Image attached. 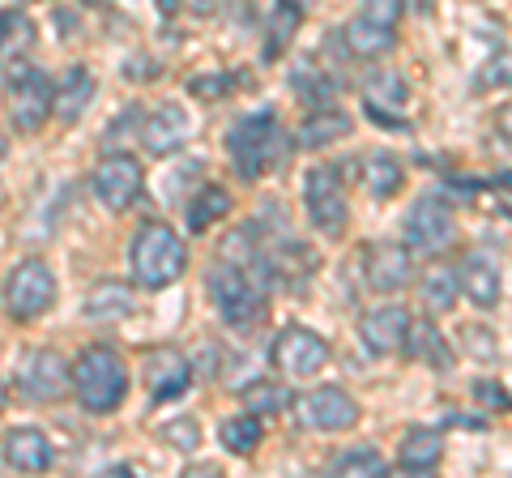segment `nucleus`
<instances>
[{
  "label": "nucleus",
  "instance_id": "obj_30",
  "mask_svg": "<svg viewBox=\"0 0 512 478\" xmlns=\"http://www.w3.org/2000/svg\"><path fill=\"white\" fill-rule=\"evenodd\" d=\"M30 43H35V22L22 9L0 13V60H18L22 52H30Z\"/></svg>",
  "mask_w": 512,
  "mask_h": 478
},
{
  "label": "nucleus",
  "instance_id": "obj_13",
  "mask_svg": "<svg viewBox=\"0 0 512 478\" xmlns=\"http://www.w3.org/2000/svg\"><path fill=\"white\" fill-rule=\"evenodd\" d=\"M18 389L30 402H56V397L73 389V368L56 350H30L18 368Z\"/></svg>",
  "mask_w": 512,
  "mask_h": 478
},
{
  "label": "nucleus",
  "instance_id": "obj_36",
  "mask_svg": "<svg viewBox=\"0 0 512 478\" xmlns=\"http://www.w3.org/2000/svg\"><path fill=\"white\" fill-rule=\"evenodd\" d=\"M487 329H466V350L478 359H495V342H483Z\"/></svg>",
  "mask_w": 512,
  "mask_h": 478
},
{
  "label": "nucleus",
  "instance_id": "obj_11",
  "mask_svg": "<svg viewBox=\"0 0 512 478\" xmlns=\"http://www.w3.org/2000/svg\"><path fill=\"white\" fill-rule=\"evenodd\" d=\"M52 103H56V90L47 82L43 69H22L13 77V103H9V120L18 133H39L47 116H52Z\"/></svg>",
  "mask_w": 512,
  "mask_h": 478
},
{
  "label": "nucleus",
  "instance_id": "obj_35",
  "mask_svg": "<svg viewBox=\"0 0 512 478\" xmlns=\"http://www.w3.org/2000/svg\"><path fill=\"white\" fill-rule=\"evenodd\" d=\"M402 9H406V0H363V18H372L380 26H397Z\"/></svg>",
  "mask_w": 512,
  "mask_h": 478
},
{
  "label": "nucleus",
  "instance_id": "obj_26",
  "mask_svg": "<svg viewBox=\"0 0 512 478\" xmlns=\"http://www.w3.org/2000/svg\"><path fill=\"white\" fill-rule=\"evenodd\" d=\"M457 295H461V278H457L453 265L427 269V278H423V286H419V299H423V308H427L431 316H444L448 308L457 304Z\"/></svg>",
  "mask_w": 512,
  "mask_h": 478
},
{
  "label": "nucleus",
  "instance_id": "obj_28",
  "mask_svg": "<svg viewBox=\"0 0 512 478\" xmlns=\"http://www.w3.org/2000/svg\"><path fill=\"white\" fill-rule=\"evenodd\" d=\"M218 440H222V449L235 453V457H248L261 449V419L248 410V414H235V419H227L218 427Z\"/></svg>",
  "mask_w": 512,
  "mask_h": 478
},
{
  "label": "nucleus",
  "instance_id": "obj_25",
  "mask_svg": "<svg viewBox=\"0 0 512 478\" xmlns=\"http://www.w3.org/2000/svg\"><path fill=\"white\" fill-rule=\"evenodd\" d=\"M342 39L350 47V56H384V52H393V26H380L372 18H355V22H346L342 30Z\"/></svg>",
  "mask_w": 512,
  "mask_h": 478
},
{
  "label": "nucleus",
  "instance_id": "obj_42",
  "mask_svg": "<svg viewBox=\"0 0 512 478\" xmlns=\"http://www.w3.org/2000/svg\"><path fill=\"white\" fill-rule=\"evenodd\" d=\"M5 402H9V389H5V380H0V410H5Z\"/></svg>",
  "mask_w": 512,
  "mask_h": 478
},
{
  "label": "nucleus",
  "instance_id": "obj_16",
  "mask_svg": "<svg viewBox=\"0 0 512 478\" xmlns=\"http://www.w3.org/2000/svg\"><path fill=\"white\" fill-rule=\"evenodd\" d=\"M146 385L154 402H171L192 385V363L175 346H158L146 355Z\"/></svg>",
  "mask_w": 512,
  "mask_h": 478
},
{
  "label": "nucleus",
  "instance_id": "obj_15",
  "mask_svg": "<svg viewBox=\"0 0 512 478\" xmlns=\"http://www.w3.org/2000/svg\"><path fill=\"white\" fill-rule=\"evenodd\" d=\"M457 278H461V291L474 308L491 312L500 304V291H504V274H500V261L491 257V252H470L466 261L457 265Z\"/></svg>",
  "mask_w": 512,
  "mask_h": 478
},
{
  "label": "nucleus",
  "instance_id": "obj_20",
  "mask_svg": "<svg viewBox=\"0 0 512 478\" xmlns=\"http://www.w3.org/2000/svg\"><path fill=\"white\" fill-rule=\"evenodd\" d=\"M444 461V436L431 427H410L402 449H397V466L406 474H431Z\"/></svg>",
  "mask_w": 512,
  "mask_h": 478
},
{
  "label": "nucleus",
  "instance_id": "obj_29",
  "mask_svg": "<svg viewBox=\"0 0 512 478\" xmlns=\"http://www.w3.org/2000/svg\"><path fill=\"white\" fill-rule=\"evenodd\" d=\"M363 180H367V193L372 197H393L397 188H402L406 171L389 150H376L372 158H367V167H363Z\"/></svg>",
  "mask_w": 512,
  "mask_h": 478
},
{
  "label": "nucleus",
  "instance_id": "obj_8",
  "mask_svg": "<svg viewBox=\"0 0 512 478\" xmlns=\"http://www.w3.org/2000/svg\"><path fill=\"white\" fill-rule=\"evenodd\" d=\"M269 355H274V368L282 376L308 380V376H316L329 363V346H325V338H316L312 329L286 325L278 338H274V350H269Z\"/></svg>",
  "mask_w": 512,
  "mask_h": 478
},
{
  "label": "nucleus",
  "instance_id": "obj_17",
  "mask_svg": "<svg viewBox=\"0 0 512 478\" xmlns=\"http://www.w3.org/2000/svg\"><path fill=\"white\" fill-rule=\"evenodd\" d=\"M363 346L372 350V355H393V350H406V338H410V316L402 304H384L376 312L363 316Z\"/></svg>",
  "mask_w": 512,
  "mask_h": 478
},
{
  "label": "nucleus",
  "instance_id": "obj_19",
  "mask_svg": "<svg viewBox=\"0 0 512 478\" xmlns=\"http://www.w3.org/2000/svg\"><path fill=\"white\" fill-rule=\"evenodd\" d=\"M94 90H99V82H94V73L86 65H73L64 69V77L56 82V103L52 111L64 120V124H77L86 116V107L94 103Z\"/></svg>",
  "mask_w": 512,
  "mask_h": 478
},
{
  "label": "nucleus",
  "instance_id": "obj_37",
  "mask_svg": "<svg viewBox=\"0 0 512 478\" xmlns=\"http://www.w3.org/2000/svg\"><path fill=\"white\" fill-rule=\"evenodd\" d=\"M487 82H491V86H508V82H512V56L491 60V69H487Z\"/></svg>",
  "mask_w": 512,
  "mask_h": 478
},
{
  "label": "nucleus",
  "instance_id": "obj_6",
  "mask_svg": "<svg viewBox=\"0 0 512 478\" xmlns=\"http://www.w3.org/2000/svg\"><path fill=\"white\" fill-rule=\"evenodd\" d=\"M56 304V274L47 261L26 257L9 269L5 278V308L13 321H39V316Z\"/></svg>",
  "mask_w": 512,
  "mask_h": 478
},
{
  "label": "nucleus",
  "instance_id": "obj_34",
  "mask_svg": "<svg viewBox=\"0 0 512 478\" xmlns=\"http://www.w3.org/2000/svg\"><path fill=\"white\" fill-rule=\"evenodd\" d=\"M163 440H171L175 449L192 453V449L201 444V427H197V419H171V423L163 427Z\"/></svg>",
  "mask_w": 512,
  "mask_h": 478
},
{
  "label": "nucleus",
  "instance_id": "obj_5",
  "mask_svg": "<svg viewBox=\"0 0 512 478\" xmlns=\"http://www.w3.org/2000/svg\"><path fill=\"white\" fill-rule=\"evenodd\" d=\"M303 210L316 235L325 239H342L346 222H350V205H346V184H342V163H325L312 167L303 180Z\"/></svg>",
  "mask_w": 512,
  "mask_h": 478
},
{
  "label": "nucleus",
  "instance_id": "obj_33",
  "mask_svg": "<svg viewBox=\"0 0 512 478\" xmlns=\"http://www.w3.org/2000/svg\"><path fill=\"white\" fill-rule=\"evenodd\" d=\"M406 346L414 350V359H427V363H436V368H448V350H444L440 333L431 329V325H423L419 333H410Z\"/></svg>",
  "mask_w": 512,
  "mask_h": 478
},
{
  "label": "nucleus",
  "instance_id": "obj_7",
  "mask_svg": "<svg viewBox=\"0 0 512 478\" xmlns=\"http://www.w3.org/2000/svg\"><path fill=\"white\" fill-rule=\"evenodd\" d=\"M457 235V222H453V205H448L440 193H423L419 201L410 205L406 214V244L423 257H436L453 244Z\"/></svg>",
  "mask_w": 512,
  "mask_h": 478
},
{
  "label": "nucleus",
  "instance_id": "obj_24",
  "mask_svg": "<svg viewBox=\"0 0 512 478\" xmlns=\"http://www.w3.org/2000/svg\"><path fill=\"white\" fill-rule=\"evenodd\" d=\"M133 312V291H128L124 282H99L90 286L86 304H82V316L86 321H120V316Z\"/></svg>",
  "mask_w": 512,
  "mask_h": 478
},
{
  "label": "nucleus",
  "instance_id": "obj_21",
  "mask_svg": "<svg viewBox=\"0 0 512 478\" xmlns=\"http://www.w3.org/2000/svg\"><path fill=\"white\" fill-rule=\"evenodd\" d=\"M363 99L367 107H380V111H406L410 103V82L397 69H372L363 77Z\"/></svg>",
  "mask_w": 512,
  "mask_h": 478
},
{
  "label": "nucleus",
  "instance_id": "obj_9",
  "mask_svg": "<svg viewBox=\"0 0 512 478\" xmlns=\"http://www.w3.org/2000/svg\"><path fill=\"white\" fill-rule=\"evenodd\" d=\"M363 278L380 295L406 291V286L414 282V248L393 244V239H376V244L363 252Z\"/></svg>",
  "mask_w": 512,
  "mask_h": 478
},
{
  "label": "nucleus",
  "instance_id": "obj_1",
  "mask_svg": "<svg viewBox=\"0 0 512 478\" xmlns=\"http://www.w3.org/2000/svg\"><path fill=\"white\" fill-rule=\"evenodd\" d=\"M227 150H231V158H235V167H239L244 180H261L265 171H274L278 163H286L291 141H286L274 111H252V116L235 120V129L227 137Z\"/></svg>",
  "mask_w": 512,
  "mask_h": 478
},
{
  "label": "nucleus",
  "instance_id": "obj_39",
  "mask_svg": "<svg viewBox=\"0 0 512 478\" xmlns=\"http://www.w3.org/2000/svg\"><path fill=\"white\" fill-rule=\"evenodd\" d=\"M231 82H227V77H197V82H192L188 90L192 94H218V90H227Z\"/></svg>",
  "mask_w": 512,
  "mask_h": 478
},
{
  "label": "nucleus",
  "instance_id": "obj_27",
  "mask_svg": "<svg viewBox=\"0 0 512 478\" xmlns=\"http://www.w3.org/2000/svg\"><path fill=\"white\" fill-rule=\"evenodd\" d=\"M291 90H295L308 107H333V94H338L333 77H325L316 65H308V60H299V65L291 69Z\"/></svg>",
  "mask_w": 512,
  "mask_h": 478
},
{
  "label": "nucleus",
  "instance_id": "obj_3",
  "mask_svg": "<svg viewBox=\"0 0 512 478\" xmlns=\"http://www.w3.org/2000/svg\"><path fill=\"white\" fill-rule=\"evenodd\" d=\"M73 393H77V402H82V410L111 414L128 393L124 359L111 346H86L73 363Z\"/></svg>",
  "mask_w": 512,
  "mask_h": 478
},
{
  "label": "nucleus",
  "instance_id": "obj_2",
  "mask_svg": "<svg viewBox=\"0 0 512 478\" xmlns=\"http://www.w3.org/2000/svg\"><path fill=\"white\" fill-rule=\"evenodd\" d=\"M128 261H133L137 286H146V291H163V286H171L188 269V248H184V239L167 227V222H146V227L133 235V252H128Z\"/></svg>",
  "mask_w": 512,
  "mask_h": 478
},
{
  "label": "nucleus",
  "instance_id": "obj_31",
  "mask_svg": "<svg viewBox=\"0 0 512 478\" xmlns=\"http://www.w3.org/2000/svg\"><path fill=\"white\" fill-rule=\"evenodd\" d=\"M333 474H363V478H380L389 474V461H384L372 444H359V449H346L333 461Z\"/></svg>",
  "mask_w": 512,
  "mask_h": 478
},
{
  "label": "nucleus",
  "instance_id": "obj_4",
  "mask_svg": "<svg viewBox=\"0 0 512 478\" xmlns=\"http://www.w3.org/2000/svg\"><path fill=\"white\" fill-rule=\"evenodd\" d=\"M205 291H210L218 316L235 329H244L265 316V286H256V278L244 265H235L227 257H218L214 269L205 274Z\"/></svg>",
  "mask_w": 512,
  "mask_h": 478
},
{
  "label": "nucleus",
  "instance_id": "obj_43",
  "mask_svg": "<svg viewBox=\"0 0 512 478\" xmlns=\"http://www.w3.org/2000/svg\"><path fill=\"white\" fill-rule=\"evenodd\" d=\"M94 5H103V0H94Z\"/></svg>",
  "mask_w": 512,
  "mask_h": 478
},
{
  "label": "nucleus",
  "instance_id": "obj_40",
  "mask_svg": "<svg viewBox=\"0 0 512 478\" xmlns=\"http://www.w3.org/2000/svg\"><path fill=\"white\" fill-rule=\"evenodd\" d=\"M495 129H500V133L512 141V103H504V107H500V116H495Z\"/></svg>",
  "mask_w": 512,
  "mask_h": 478
},
{
  "label": "nucleus",
  "instance_id": "obj_14",
  "mask_svg": "<svg viewBox=\"0 0 512 478\" xmlns=\"http://www.w3.org/2000/svg\"><path fill=\"white\" fill-rule=\"evenodd\" d=\"M192 137V116L180 103H163L154 107L146 120H141V146H146L154 158L175 154Z\"/></svg>",
  "mask_w": 512,
  "mask_h": 478
},
{
  "label": "nucleus",
  "instance_id": "obj_41",
  "mask_svg": "<svg viewBox=\"0 0 512 478\" xmlns=\"http://www.w3.org/2000/svg\"><path fill=\"white\" fill-rule=\"evenodd\" d=\"M278 5H286V9H299V13H308L316 0H278Z\"/></svg>",
  "mask_w": 512,
  "mask_h": 478
},
{
  "label": "nucleus",
  "instance_id": "obj_18",
  "mask_svg": "<svg viewBox=\"0 0 512 478\" xmlns=\"http://www.w3.org/2000/svg\"><path fill=\"white\" fill-rule=\"evenodd\" d=\"M0 457H5V466L18 470V474H43L52 466V444H47V436L39 427H13L5 436V444H0Z\"/></svg>",
  "mask_w": 512,
  "mask_h": 478
},
{
  "label": "nucleus",
  "instance_id": "obj_38",
  "mask_svg": "<svg viewBox=\"0 0 512 478\" xmlns=\"http://www.w3.org/2000/svg\"><path fill=\"white\" fill-rule=\"evenodd\" d=\"M478 397L491 402V410H512V397L504 389H495V385H478Z\"/></svg>",
  "mask_w": 512,
  "mask_h": 478
},
{
  "label": "nucleus",
  "instance_id": "obj_22",
  "mask_svg": "<svg viewBox=\"0 0 512 478\" xmlns=\"http://www.w3.org/2000/svg\"><path fill=\"white\" fill-rule=\"evenodd\" d=\"M355 124H350V116L346 111H338V107H316L308 120H303V129H299V146L303 150H325V146H333V141H342Z\"/></svg>",
  "mask_w": 512,
  "mask_h": 478
},
{
  "label": "nucleus",
  "instance_id": "obj_12",
  "mask_svg": "<svg viewBox=\"0 0 512 478\" xmlns=\"http://www.w3.org/2000/svg\"><path fill=\"white\" fill-rule=\"evenodd\" d=\"M299 423L312 432H346L359 423V402L338 385H320L299 397Z\"/></svg>",
  "mask_w": 512,
  "mask_h": 478
},
{
  "label": "nucleus",
  "instance_id": "obj_23",
  "mask_svg": "<svg viewBox=\"0 0 512 478\" xmlns=\"http://www.w3.org/2000/svg\"><path fill=\"white\" fill-rule=\"evenodd\" d=\"M227 214H231V193L227 188H218V184H205L201 193H192L188 205H184V222H188L192 235L210 231L214 222H222Z\"/></svg>",
  "mask_w": 512,
  "mask_h": 478
},
{
  "label": "nucleus",
  "instance_id": "obj_10",
  "mask_svg": "<svg viewBox=\"0 0 512 478\" xmlns=\"http://www.w3.org/2000/svg\"><path fill=\"white\" fill-rule=\"evenodd\" d=\"M141 188H146V171H141V163L133 154H107L99 167H94V197H99L107 210H128Z\"/></svg>",
  "mask_w": 512,
  "mask_h": 478
},
{
  "label": "nucleus",
  "instance_id": "obj_32",
  "mask_svg": "<svg viewBox=\"0 0 512 478\" xmlns=\"http://www.w3.org/2000/svg\"><path fill=\"white\" fill-rule=\"evenodd\" d=\"M244 402L252 406V414H278L291 406V393H286V385H269V380H256V385L244 393Z\"/></svg>",
  "mask_w": 512,
  "mask_h": 478
}]
</instances>
